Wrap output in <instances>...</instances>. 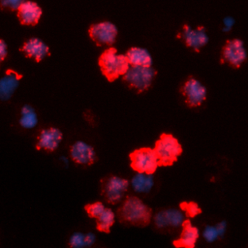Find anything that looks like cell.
<instances>
[{"label": "cell", "mask_w": 248, "mask_h": 248, "mask_svg": "<svg viewBox=\"0 0 248 248\" xmlns=\"http://www.w3.org/2000/svg\"><path fill=\"white\" fill-rule=\"evenodd\" d=\"M118 217L122 223L143 227L150 223L152 210L138 197L130 196L119 207Z\"/></svg>", "instance_id": "obj_1"}, {"label": "cell", "mask_w": 248, "mask_h": 248, "mask_svg": "<svg viewBox=\"0 0 248 248\" xmlns=\"http://www.w3.org/2000/svg\"><path fill=\"white\" fill-rule=\"evenodd\" d=\"M98 64L108 81H113L123 76L130 66L127 56L118 54L114 47H109L103 51L99 57Z\"/></svg>", "instance_id": "obj_2"}, {"label": "cell", "mask_w": 248, "mask_h": 248, "mask_svg": "<svg viewBox=\"0 0 248 248\" xmlns=\"http://www.w3.org/2000/svg\"><path fill=\"white\" fill-rule=\"evenodd\" d=\"M154 150L160 167L172 166L183 152L178 140L170 133H162L155 142Z\"/></svg>", "instance_id": "obj_3"}, {"label": "cell", "mask_w": 248, "mask_h": 248, "mask_svg": "<svg viewBox=\"0 0 248 248\" xmlns=\"http://www.w3.org/2000/svg\"><path fill=\"white\" fill-rule=\"evenodd\" d=\"M155 76L156 70L151 66H132L123 75V80L129 87L135 89L138 93H141L151 86Z\"/></svg>", "instance_id": "obj_4"}, {"label": "cell", "mask_w": 248, "mask_h": 248, "mask_svg": "<svg viewBox=\"0 0 248 248\" xmlns=\"http://www.w3.org/2000/svg\"><path fill=\"white\" fill-rule=\"evenodd\" d=\"M130 166L137 172L153 174L159 166L158 157L154 148L140 147L129 155Z\"/></svg>", "instance_id": "obj_5"}, {"label": "cell", "mask_w": 248, "mask_h": 248, "mask_svg": "<svg viewBox=\"0 0 248 248\" xmlns=\"http://www.w3.org/2000/svg\"><path fill=\"white\" fill-rule=\"evenodd\" d=\"M181 95L189 108L200 107L207 97L206 87L196 78L189 77L180 86Z\"/></svg>", "instance_id": "obj_6"}, {"label": "cell", "mask_w": 248, "mask_h": 248, "mask_svg": "<svg viewBox=\"0 0 248 248\" xmlns=\"http://www.w3.org/2000/svg\"><path fill=\"white\" fill-rule=\"evenodd\" d=\"M128 187L129 181L127 179L116 175H110L102 180V195L107 202L116 203L122 200Z\"/></svg>", "instance_id": "obj_7"}, {"label": "cell", "mask_w": 248, "mask_h": 248, "mask_svg": "<svg viewBox=\"0 0 248 248\" xmlns=\"http://www.w3.org/2000/svg\"><path fill=\"white\" fill-rule=\"evenodd\" d=\"M247 58V51L240 39L226 42L221 51V62L228 63L233 68H239Z\"/></svg>", "instance_id": "obj_8"}, {"label": "cell", "mask_w": 248, "mask_h": 248, "mask_svg": "<svg viewBox=\"0 0 248 248\" xmlns=\"http://www.w3.org/2000/svg\"><path fill=\"white\" fill-rule=\"evenodd\" d=\"M117 27L110 21H102L92 24L89 28V36L98 45H112L117 36Z\"/></svg>", "instance_id": "obj_9"}, {"label": "cell", "mask_w": 248, "mask_h": 248, "mask_svg": "<svg viewBox=\"0 0 248 248\" xmlns=\"http://www.w3.org/2000/svg\"><path fill=\"white\" fill-rule=\"evenodd\" d=\"M185 214L181 209L168 208L157 212L154 216V224L159 230L173 229L182 226Z\"/></svg>", "instance_id": "obj_10"}, {"label": "cell", "mask_w": 248, "mask_h": 248, "mask_svg": "<svg viewBox=\"0 0 248 248\" xmlns=\"http://www.w3.org/2000/svg\"><path fill=\"white\" fill-rule=\"evenodd\" d=\"M179 38H181L188 47H191L196 51H199L208 43L206 31L204 27L202 26L193 29L190 25H184L179 34Z\"/></svg>", "instance_id": "obj_11"}, {"label": "cell", "mask_w": 248, "mask_h": 248, "mask_svg": "<svg viewBox=\"0 0 248 248\" xmlns=\"http://www.w3.org/2000/svg\"><path fill=\"white\" fill-rule=\"evenodd\" d=\"M200 237V231L193 226L190 219L186 218L181 226V234L172 241L173 246L177 248H194Z\"/></svg>", "instance_id": "obj_12"}, {"label": "cell", "mask_w": 248, "mask_h": 248, "mask_svg": "<svg viewBox=\"0 0 248 248\" xmlns=\"http://www.w3.org/2000/svg\"><path fill=\"white\" fill-rule=\"evenodd\" d=\"M70 155L76 163L81 165H91L96 160L94 148L82 140H78L71 146Z\"/></svg>", "instance_id": "obj_13"}, {"label": "cell", "mask_w": 248, "mask_h": 248, "mask_svg": "<svg viewBox=\"0 0 248 248\" xmlns=\"http://www.w3.org/2000/svg\"><path fill=\"white\" fill-rule=\"evenodd\" d=\"M63 138L62 132L55 127L46 128L41 131L36 144L37 149H44L47 151L55 150Z\"/></svg>", "instance_id": "obj_14"}, {"label": "cell", "mask_w": 248, "mask_h": 248, "mask_svg": "<svg viewBox=\"0 0 248 248\" xmlns=\"http://www.w3.org/2000/svg\"><path fill=\"white\" fill-rule=\"evenodd\" d=\"M22 76L15 70L9 69L0 78V101H8L19 85Z\"/></svg>", "instance_id": "obj_15"}, {"label": "cell", "mask_w": 248, "mask_h": 248, "mask_svg": "<svg viewBox=\"0 0 248 248\" xmlns=\"http://www.w3.org/2000/svg\"><path fill=\"white\" fill-rule=\"evenodd\" d=\"M42 14L43 11L41 7L33 1H24L17 9V16L24 25H36Z\"/></svg>", "instance_id": "obj_16"}, {"label": "cell", "mask_w": 248, "mask_h": 248, "mask_svg": "<svg viewBox=\"0 0 248 248\" xmlns=\"http://www.w3.org/2000/svg\"><path fill=\"white\" fill-rule=\"evenodd\" d=\"M20 50L24 52L27 57L33 58L37 62L42 61L49 53V47L47 45L39 38H31L26 41Z\"/></svg>", "instance_id": "obj_17"}, {"label": "cell", "mask_w": 248, "mask_h": 248, "mask_svg": "<svg viewBox=\"0 0 248 248\" xmlns=\"http://www.w3.org/2000/svg\"><path fill=\"white\" fill-rule=\"evenodd\" d=\"M125 55L127 56V59L132 66L150 67L153 63L150 52L143 47L133 46L127 51Z\"/></svg>", "instance_id": "obj_18"}, {"label": "cell", "mask_w": 248, "mask_h": 248, "mask_svg": "<svg viewBox=\"0 0 248 248\" xmlns=\"http://www.w3.org/2000/svg\"><path fill=\"white\" fill-rule=\"evenodd\" d=\"M132 188L137 193H149L154 185L153 174L138 172L131 180Z\"/></svg>", "instance_id": "obj_19"}, {"label": "cell", "mask_w": 248, "mask_h": 248, "mask_svg": "<svg viewBox=\"0 0 248 248\" xmlns=\"http://www.w3.org/2000/svg\"><path fill=\"white\" fill-rule=\"evenodd\" d=\"M226 230H227V222L223 220L213 226H210V225L205 226L202 232V236L207 242L211 243L216 241L217 239L223 238L226 233Z\"/></svg>", "instance_id": "obj_20"}, {"label": "cell", "mask_w": 248, "mask_h": 248, "mask_svg": "<svg viewBox=\"0 0 248 248\" xmlns=\"http://www.w3.org/2000/svg\"><path fill=\"white\" fill-rule=\"evenodd\" d=\"M19 125L24 129H32L38 124V116L30 105H24L20 109Z\"/></svg>", "instance_id": "obj_21"}, {"label": "cell", "mask_w": 248, "mask_h": 248, "mask_svg": "<svg viewBox=\"0 0 248 248\" xmlns=\"http://www.w3.org/2000/svg\"><path fill=\"white\" fill-rule=\"evenodd\" d=\"M96 228L100 232H104L108 233L110 228L114 224L115 221V214L110 208H106L97 218Z\"/></svg>", "instance_id": "obj_22"}, {"label": "cell", "mask_w": 248, "mask_h": 248, "mask_svg": "<svg viewBox=\"0 0 248 248\" xmlns=\"http://www.w3.org/2000/svg\"><path fill=\"white\" fill-rule=\"evenodd\" d=\"M96 240V236L92 232L82 233V232H75L71 235L69 239V244L71 247L80 248L91 246Z\"/></svg>", "instance_id": "obj_23"}, {"label": "cell", "mask_w": 248, "mask_h": 248, "mask_svg": "<svg viewBox=\"0 0 248 248\" xmlns=\"http://www.w3.org/2000/svg\"><path fill=\"white\" fill-rule=\"evenodd\" d=\"M179 208L189 219L195 218L197 215L202 213V208L195 202H181L179 203Z\"/></svg>", "instance_id": "obj_24"}, {"label": "cell", "mask_w": 248, "mask_h": 248, "mask_svg": "<svg viewBox=\"0 0 248 248\" xmlns=\"http://www.w3.org/2000/svg\"><path fill=\"white\" fill-rule=\"evenodd\" d=\"M84 209L89 217L91 218H97L105 209V205L101 202H96L93 203H88L84 206Z\"/></svg>", "instance_id": "obj_25"}, {"label": "cell", "mask_w": 248, "mask_h": 248, "mask_svg": "<svg viewBox=\"0 0 248 248\" xmlns=\"http://www.w3.org/2000/svg\"><path fill=\"white\" fill-rule=\"evenodd\" d=\"M24 1L25 0H0V6L15 11L17 10Z\"/></svg>", "instance_id": "obj_26"}, {"label": "cell", "mask_w": 248, "mask_h": 248, "mask_svg": "<svg viewBox=\"0 0 248 248\" xmlns=\"http://www.w3.org/2000/svg\"><path fill=\"white\" fill-rule=\"evenodd\" d=\"M7 54H8L7 44L5 43L4 40L0 39V64L5 60Z\"/></svg>", "instance_id": "obj_27"}, {"label": "cell", "mask_w": 248, "mask_h": 248, "mask_svg": "<svg viewBox=\"0 0 248 248\" xmlns=\"http://www.w3.org/2000/svg\"><path fill=\"white\" fill-rule=\"evenodd\" d=\"M223 24H224V28H223V31L224 32H228L234 24V19L231 16H227L224 18L223 20Z\"/></svg>", "instance_id": "obj_28"}]
</instances>
